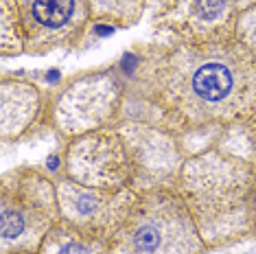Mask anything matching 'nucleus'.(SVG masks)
Instances as JSON below:
<instances>
[{"mask_svg": "<svg viewBox=\"0 0 256 254\" xmlns=\"http://www.w3.org/2000/svg\"><path fill=\"white\" fill-rule=\"evenodd\" d=\"M182 198L208 248L243 239L256 228V176L224 156L188 166Z\"/></svg>", "mask_w": 256, "mask_h": 254, "instance_id": "nucleus-1", "label": "nucleus"}, {"mask_svg": "<svg viewBox=\"0 0 256 254\" xmlns=\"http://www.w3.org/2000/svg\"><path fill=\"white\" fill-rule=\"evenodd\" d=\"M171 82L176 101L195 118H228L256 99V64L246 48L184 50Z\"/></svg>", "mask_w": 256, "mask_h": 254, "instance_id": "nucleus-2", "label": "nucleus"}, {"mask_svg": "<svg viewBox=\"0 0 256 254\" xmlns=\"http://www.w3.org/2000/svg\"><path fill=\"white\" fill-rule=\"evenodd\" d=\"M206 248L184 198L168 190L136 198L110 236V254H204Z\"/></svg>", "mask_w": 256, "mask_h": 254, "instance_id": "nucleus-3", "label": "nucleus"}, {"mask_svg": "<svg viewBox=\"0 0 256 254\" xmlns=\"http://www.w3.org/2000/svg\"><path fill=\"white\" fill-rule=\"evenodd\" d=\"M60 224V200L46 178L16 171L4 178L0 212V254H38Z\"/></svg>", "mask_w": 256, "mask_h": 254, "instance_id": "nucleus-4", "label": "nucleus"}, {"mask_svg": "<svg viewBox=\"0 0 256 254\" xmlns=\"http://www.w3.org/2000/svg\"><path fill=\"white\" fill-rule=\"evenodd\" d=\"M134 202H136L134 198L125 200V193L114 195L108 188H86L79 184H68L60 195V208L70 226L110 241Z\"/></svg>", "mask_w": 256, "mask_h": 254, "instance_id": "nucleus-5", "label": "nucleus"}, {"mask_svg": "<svg viewBox=\"0 0 256 254\" xmlns=\"http://www.w3.org/2000/svg\"><path fill=\"white\" fill-rule=\"evenodd\" d=\"M38 254H110V241L74 226H57L44 239Z\"/></svg>", "mask_w": 256, "mask_h": 254, "instance_id": "nucleus-6", "label": "nucleus"}, {"mask_svg": "<svg viewBox=\"0 0 256 254\" xmlns=\"http://www.w3.org/2000/svg\"><path fill=\"white\" fill-rule=\"evenodd\" d=\"M74 11V0H33L31 18L46 31H62L72 22Z\"/></svg>", "mask_w": 256, "mask_h": 254, "instance_id": "nucleus-7", "label": "nucleus"}, {"mask_svg": "<svg viewBox=\"0 0 256 254\" xmlns=\"http://www.w3.org/2000/svg\"><path fill=\"white\" fill-rule=\"evenodd\" d=\"M224 9H226V0H197L193 11L200 22H214L221 18Z\"/></svg>", "mask_w": 256, "mask_h": 254, "instance_id": "nucleus-8", "label": "nucleus"}]
</instances>
